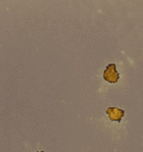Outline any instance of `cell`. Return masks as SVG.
Segmentation results:
<instances>
[{"label":"cell","mask_w":143,"mask_h":152,"mask_svg":"<svg viewBox=\"0 0 143 152\" xmlns=\"http://www.w3.org/2000/svg\"><path fill=\"white\" fill-rule=\"evenodd\" d=\"M104 79L110 83H116L119 79V74L116 69V64L107 65L104 72Z\"/></svg>","instance_id":"1"},{"label":"cell","mask_w":143,"mask_h":152,"mask_svg":"<svg viewBox=\"0 0 143 152\" xmlns=\"http://www.w3.org/2000/svg\"><path fill=\"white\" fill-rule=\"evenodd\" d=\"M107 114L109 115L111 121H117L120 123L122 118L125 115V111L114 107V108H107Z\"/></svg>","instance_id":"2"}]
</instances>
